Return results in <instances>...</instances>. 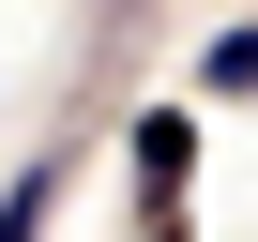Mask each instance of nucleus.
Returning a JSON list of instances; mask_svg holds the SVG:
<instances>
[{
    "label": "nucleus",
    "instance_id": "nucleus-1",
    "mask_svg": "<svg viewBox=\"0 0 258 242\" xmlns=\"http://www.w3.org/2000/svg\"><path fill=\"white\" fill-rule=\"evenodd\" d=\"M182 167H198V106H152V121H137V182L182 197Z\"/></svg>",
    "mask_w": 258,
    "mask_h": 242
},
{
    "label": "nucleus",
    "instance_id": "nucleus-2",
    "mask_svg": "<svg viewBox=\"0 0 258 242\" xmlns=\"http://www.w3.org/2000/svg\"><path fill=\"white\" fill-rule=\"evenodd\" d=\"M46 197H61V182H46V167H31V182H16V197H0V242H46Z\"/></svg>",
    "mask_w": 258,
    "mask_h": 242
},
{
    "label": "nucleus",
    "instance_id": "nucleus-3",
    "mask_svg": "<svg viewBox=\"0 0 258 242\" xmlns=\"http://www.w3.org/2000/svg\"><path fill=\"white\" fill-rule=\"evenodd\" d=\"M198 76H213V91H258V31H228V46H213Z\"/></svg>",
    "mask_w": 258,
    "mask_h": 242
},
{
    "label": "nucleus",
    "instance_id": "nucleus-4",
    "mask_svg": "<svg viewBox=\"0 0 258 242\" xmlns=\"http://www.w3.org/2000/svg\"><path fill=\"white\" fill-rule=\"evenodd\" d=\"M152 242H182V227H167V212H152Z\"/></svg>",
    "mask_w": 258,
    "mask_h": 242
}]
</instances>
